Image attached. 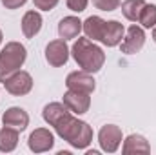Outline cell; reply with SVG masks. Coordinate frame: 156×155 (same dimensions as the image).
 Returning <instances> with one entry per match:
<instances>
[{
  "mask_svg": "<svg viewBox=\"0 0 156 155\" xmlns=\"http://www.w3.org/2000/svg\"><path fill=\"white\" fill-rule=\"evenodd\" d=\"M71 55L78 64L80 70L87 71V73H98L104 68L105 62V53L100 46L94 44V40L91 39H80L78 37L71 47Z\"/></svg>",
  "mask_w": 156,
  "mask_h": 155,
  "instance_id": "cell-1",
  "label": "cell"
},
{
  "mask_svg": "<svg viewBox=\"0 0 156 155\" xmlns=\"http://www.w3.org/2000/svg\"><path fill=\"white\" fill-rule=\"evenodd\" d=\"M55 131L58 133L60 139L67 141L73 148L76 150H85L93 142V128L75 117V113H69L56 128Z\"/></svg>",
  "mask_w": 156,
  "mask_h": 155,
  "instance_id": "cell-2",
  "label": "cell"
},
{
  "mask_svg": "<svg viewBox=\"0 0 156 155\" xmlns=\"http://www.w3.org/2000/svg\"><path fill=\"white\" fill-rule=\"evenodd\" d=\"M27 59V49L20 42H7L0 51V82L18 71Z\"/></svg>",
  "mask_w": 156,
  "mask_h": 155,
  "instance_id": "cell-3",
  "label": "cell"
},
{
  "mask_svg": "<svg viewBox=\"0 0 156 155\" xmlns=\"http://www.w3.org/2000/svg\"><path fill=\"white\" fill-rule=\"evenodd\" d=\"M2 84H4V88H5L7 93H11L15 97H22V95H27L33 89V77L27 71L18 70L13 75H9Z\"/></svg>",
  "mask_w": 156,
  "mask_h": 155,
  "instance_id": "cell-4",
  "label": "cell"
},
{
  "mask_svg": "<svg viewBox=\"0 0 156 155\" xmlns=\"http://www.w3.org/2000/svg\"><path fill=\"white\" fill-rule=\"evenodd\" d=\"M69 55H71V49L64 39L51 40L45 46V60L53 68H62L69 60Z\"/></svg>",
  "mask_w": 156,
  "mask_h": 155,
  "instance_id": "cell-5",
  "label": "cell"
},
{
  "mask_svg": "<svg viewBox=\"0 0 156 155\" xmlns=\"http://www.w3.org/2000/svg\"><path fill=\"white\" fill-rule=\"evenodd\" d=\"M122 141H123L122 130H120V126H116V124H105L98 131V142H100V148L105 153H115L118 148H120Z\"/></svg>",
  "mask_w": 156,
  "mask_h": 155,
  "instance_id": "cell-6",
  "label": "cell"
},
{
  "mask_svg": "<svg viewBox=\"0 0 156 155\" xmlns=\"http://www.w3.org/2000/svg\"><path fill=\"white\" fill-rule=\"evenodd\" d=\"M144 44H145L144 28L138 26V24H133V26H129V29H127L123 40L120 42V49L125 55H134V53H138L144 47Z\"/></svg>",
  "mask_w": 156,
  "mask_h": 155,
  "instance_id": "cell-7",
  "label": "cell"
},
{
  "mask_svg": "<svg viewBox=\"0 0 156 155\" xmlns=\"http://www.w3.org/2000/svg\"><path fill=\"white\" fill-rule=\"evenodd\" d=\"M27 146L31 152L35 153H44L53 150L55 146V135L47 130V128H37L35 131H31L29 139H27Z\"/></svg>",
  "mask_w": 156,
  "mask_h": 155,
  "instance_id": "cell-8",
  "label": "cell"
},
{
  "mask_svg": "<svg viewBox=\"0 0 156 155\" xmlns=\"http://www.w3.org/2000/svg\"><path fill=\"white\" fill-rule=\"evenodd\" d=\"M66 86L67 89H73V91H82V93H93L96 84H94V78L91 73L80 70V71H71L67 77H66Z\"/></svg>",
  "mask_w": 156,
  "mask_h": 155,
  "instance_id": "cell-9",
  "label": "cell"
},
{
  "mask_svg": "<svg viewBox=\"0 0 156 155\" xmlns=\"http://www.w3.org/2000/svg\"><path fill=\"white\" fill-rule=\"evenodd\" d=\"M64 104H66L75 115H83V113L89 112L91 97H89V93H82V91L67 89V91L64 93Z\"/></svg>",
  "mask_w": 156,
  "mask_h": 155,
  "instance_id": "cell-10",
  "label": "cell"
},
{
  "mask_svg": "<svg viewBox=\"0 0 156 155\" xmlns=\"http://www.w3.org/2000/svg\"><path fill=\"white\" fill-rule=\"evenodd\" d=\"M2 122L4 126H11L18 131H24L29 124V115L24 108H18V106H11L4 112L2 115Z\"/></svg>",
  "mask_w": 156,
  "mask_h": 155,
  "instance_id": "cell-11",
  "label": "cell"
},
{
  "mask_svg": "<svg viewBox=\"0 0 156 155\" xmlns=\"http://www.w3.org/2000/svg\"><path fill=\"white\" fill-rule=\"evenodd\" d=\"M125 37V28L123 24H120L118 20H109L105 22V28H104V35H102V44L107 46V47H115L120 46V42Z\"/></svg>",
  "mask_w": 156,
  "mask_h": 155,
  "instance_id": "cell-12",
  "label": "cell"
},
{
  "mask_svg": "<svg viewBox=\"0 0 156 155\" xmlns=\"http://www.w3.org/2000/svg\"><path fill=\"white\" fill-rule=\"evenodd\" d=\"M69 113H73L64 102H49L45 108H44V112H42V117H44V120L49 124V126H53V128H56L66 117L69 115Z\"/></svg>",
  "mask_w": 156,
  "mask_h": 155,
  "instance_id": "cell-13",
  "label": "cell"
},
{
  "mask_svg": "<svg viewBox=\"0 0 156 155\" xmlns=\"http://www.w3.org/2000/svg\"><path fill=\"white\" fill-rule=\"evenodd\" d=\"M149 152H151V146H149V142H147V139L144 135L133 133V135L123 139L122 153L131 155V153H149Z\"/></svg>",
  "mask_w": 156,
  "mask_h": 155,
  "instance_id": "cell-14",
  "label": "cell"
},
{
  "mask_svg": "<svg viewBox=\"0 0 156 155\" xmlns=\"http://www.w3.org/2000/svg\"><path fill=\"white\" fill-rule=\"evenodd\" d=\"M42 15H40L38 11H35V9H31V11H27L24 17H22V33H24V37L26 39H33V37H37L40 33V29H42Z\"/></svg>",
  "mask_w": 156,
  "mask_h": 155,
  "instance_id": "cell-15",
  "label": "cell"
},
{
  "mask_svg": "<svg viewBox=\"0 0 156 155\" xmlns=\"http://www.w3.org/2000/svg\"><path fill=\"white\" fill-rule=\"evenodd\" d=\"M104 28H105V20L93 15V17H87L83 22H82V31L85 33V37L91 40H102L104 35Z\"/></svg>",
  "mask_w": 156,
  "mask_h": 155,
  "instance_id": "cell-16",
  "label": "cell"
},
{
  "mask_svg": "<svg viewBox=\"0 0 156 155\" xmlns=\"http://www.w3.org/2000/svg\"><path fill=\"white\" fill-rule=\"evenodd\" d=\"M80 31H82V20L78 17H64L58 24V35L64 40L76 39Z\"/></svg>",
  "mask_w": 156,
  "mask_h": 155,
  "instance_id": "cell-17",
  "label": "cell"
},
{
  "mask_svg": "<svg viewBox=\"0 0 156 155\" xmlns=\"http://www.w3.org/2000/svg\"><path fill=\"white\" fill-rule=\"evenodd\" d=\"M18 146V130L11 126H4L0 130V152L9 153Z\"/></svg>",
  "mask_w": 156,
  "mask_h": 155,
  "instance_id": "cell-18",
  "label": "cell"
},
{
  "mask_svg": "<svg viewBox=\"0 0 156 155\" xmlns=\"http://www.w3.org/2000/svg\"><path fill=\"white\" fill-rule=\"evenodd\" d=\"M144 6H145V0H125L122 4V13L127 20L138 22V17H140Z\"/></svg>",
  "mask_w": 156,
  "mask_h": 155,
  "instance_id": "cell-19",
  "label": "cell"
},
{
  "mask_svg": "<svg viewBox=\"0 0 156 155\" xmlns=\"http://www.w3.org/2000/svg\"><path fill=\"white\" fill-rule=\"evenodd\" d=\"M138 24L145 29H151L156 26V4H147L144 6L140 17H138Z\"/></svg>",
  "mask_w": 156,
  "mask_h": 155,
  "instance_id": "cell-20",
  "label": "cell"
},
{
  "mask_svg": "<svg viewBox=\"0 0 156 155\" xmlns=\"http://www.w3.org/2000/svg\"><path fill=\"white\" fill-rule=\"evenodd\" d=\"M93 6L100 11H115L120 7V0H93Z\"/></svg>",
  "mask_w": 156,
  "mask_h": 155,
  "instance_id": "cell-21",
  "label": "cell"
},
{
  "mask_svg": "<svg viewBox=\"0 0 156 155\" xmlns=\"http://www.w3.org/2000/svg\"><path fill=\"white\" fill-rule=\"evenodd\" d=\"M87 2H89V0H66V6H67L71 11H75V13H82V11H85Z\"/></svg>",
  "mask_w": 156,
  "mask_h": 155,
  "instance_id": "cell-22",
  "label": "cell"
},
{
  "mask_svg": "<svg viewBox=\"0 0 156 155\" xmlns=\"http://www.w3.org/2000/svg\"><path fill=\"white\" fill-rule=\"evenodd\" d=\"M35 2V7L42 9V11H51L53 7H56V4L60 0H33Z\"/></svg>",
  "mask_w": 156,
  "mask_h": 155,
  "instance_id": "cell-23",
  "label": "cell"
},
{
  "mask_svg": "<svg viewBox=\"0 0 156 155\" xmlns=\"http://www.w3.org/2000/svg\"><path fill=\"white\" fill-rule=\"evenodd\" d=\"M2 2V6L5 7V9H18V7H22L27 0H0Z\"/></svg>",
  "mask_w": 156,
  "mask_h": 155,
  "instance_id": "cell-24",
  "label": "cell"
},
{
  "mask_svg": "<svg viewBox=\"0 0 156 155\" xmlns=\"http://www.w3.org/2000/svg\"><path fill=\"white\" fill-rule=\"evenodd\" d=\"M153 40H154V44H156V26L153 28Z\"/></svg>",
  "mask_w": 156,
  "mask_h": 155,
  "instance_id": "cell-25",
  "label": "cell"
},
{
  "mask_svg": "<svg viewBox=\"0 0 156 155\" xmlns=\"http://www.w3.org/2000/svg\"><path fill=\"white\" fill-rule=\"evenodd\" d=\"M2 39H4V35H2V31H0V44H2Z\"/></svg>",
  "mask_w": 156,
  "mask_h": 155,
  "instance_id": "cell-26",
  "label": "cell"
}]
</instances>
